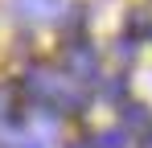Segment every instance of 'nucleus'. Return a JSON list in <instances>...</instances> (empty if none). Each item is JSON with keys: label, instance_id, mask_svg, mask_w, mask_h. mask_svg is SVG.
<instances>
[{"label": "nucleus", "instance_id": "obj_1", "mask_svg": "<svg viewBox=\"0 0 152 148\" xmlns=\"http://www.w3.org/2000/svg\"><path fill=\"white\" fill-rule=\"evenodd\" d=\"M25 95L33 107H50L53 115H82L86 111L82 82H74L66 70L58 74L50 66H29L25 70Z\"/></svg>", "mask_w": 152, "mask_h": 148}, {"label": "nucleus", "instance_id": "obj_2", "mask_svg": "<svg viewBox=\"0 0 152 148\" xmlns=\"http://www.w3.org/2000/svg\"><path fill=\"white\" fill-rule=\"evenodd\" d=\"M62 70L70 74L74 82H99L103 78V62H99V49L91 45L86 37H70L62 45Z\"/></svg>", "mask_w": 152, "mask_h": 148}, {"label": "nucleus", "instance_id": "obj_3", "mask_svg": "<svg viewBox=\"0 0 152 148\" xmlns=\"http://www.w3.org/2000/svg\"><path fill=\"white\" fill-rule=\"evenodd\" d=\"M8 8H12V17L25 25H53L66 17V4L62 0H8Z\"/></svg>", "mask_w": 152, "mask_h": 148}, {"label": "nucleus", "instance_id": "obj_4", "mask_svg": "<svg viewBox=\"0 0 152 148\" xmlns=\"http://www.w3.org/2000/svg\"><path fill=\"white\" fill-rule=\"evenodd\" d=\"M124 123L136 132H152V111L148 103H124Z\"/></svg>", "mask_w": 152, "mask_h": 148}, {"label": "nucleus", "instance_id": "obj_5", "mask_svg": "<svg viewBox=\"0 0 152 148\" xmlns=\"http://www.w3.org/2000/svg\"><path fill=\"white\" fill-rule=\"evenodd\" d=\"M95 144H99V148H124V144H127V136H124V127H107Z\"/></svg>", "mask_w": 152, "mask_h": 148}, {"label": "nucleus", "instance_id": "obj_6", "mask_svg": "<svg viewBox=\"0 0 152 148\" xmlns=\"http://www.w3.org/2000/svg\"><path fill=\"white\" fill-rule=\"evenodd\" d=\"M12 119V91L8 86H0V123Z\"/></svg>", "mask_w": 152, "mask_h": 148}, {"label": "nucleus", "instance_id": "obj_7", "mask_svg": "<svg viewBox=\"0 0 152 148\" xmlns=\"http://www.w3.org/2000/svg\"><path fill=\"white\" fill-rule=\"evenodd\" d=\"M66 148H99L95 140H74V144H66Z\"/></svg>", "mask_w": 152, "mask_h": 148}, {"label": "nucleus", "instance_id": "obj_8", "mask_svg": "<svg viewBox=\"0 0 152 148\" xmlns=\"http://www.w3.org/2000/svg\"><path fill=\"white\" fill-rule=\"evenodd\" d=\"M144 148H152V140H148V144H144Z\"/></svg>", "mask_w": 152, "mask_h": 148}]
</instances>
